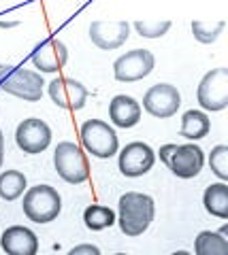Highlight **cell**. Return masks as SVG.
Returning a JSON list of instances; mask_svg holds the SVG:
<instances>
[{"instance_id":"1","label":"cell","mask_w":228,"mask_h":255,"mask_svg":"<svg viewBox=\"0 0 228 255\" xmlns=\"http://www.w3.org/2000/svg\"><path fill=\"white\" fill-rule=\"evenodd\" d=\"M156 206L152 196L139 194V191H128L120 198V213H117V223L126 236H141L152 226Z\"/></svg>"},{"instance_id":"2","label":"cell","mask_w":228,"mask_h":255,"mask_svg":"<svg viewBox=\"0 0 228 255\" xmlns=\"http://www.w3.org/2000/svg\"><path fill=\"white\" fill-rule=\"evenodd\" d=\"M23 215L34 223H49L62 211V198L56 187L51 185H34L23 194L21 202Z\"/></svg>"},{"instance_id":"3","label":"cell","mask_w":228,"mask_h":255,"mask_svg":"<svg viewBox=\"0 0 228 255\" xmlns=\"http://www.w3.org/2000/svg\"><path fill=\"white\" fill-rule=\"evenodd\" d=\"M43 77L36 70L13 68L6 64H0V87L6 94H13L28 102H38L43 98Z\"/></svg>"},{"instance_id":"4","label":"cell","mask_w":228,"mask_h":255,"mask_svg":"<svg viewBox=\"0 0 228 255\" xmlns=\"http://www.w3.org/2000/svg\"><path fill=\"white\" fill-rule=\"evenodd\" d=\"M53 166L60 179H64L70 185H79V183L88 181L90 177V164L85 157L83 149L70 140L60 142L53 151Z\"/></svg>"},{"instance_id":"5","label":"cell","mask_w":228,"mask_h":255,"mask_svg":"<svg viewBox=\"0 0 228 255\" xmlns=\"http://www.w3.org/2000/svg\"><path fill=\"white\" fill-rule=\"evenodd\" d=\"M81 142L88 153H92L94 157L107 159L117 153L120 149V140H117V134L111 126L103 119H88L81 126Z\"/></svg>"},{"instance_id":"6","label":"cell","mask_w":228,"mask_h":255,"mask_svg":"<svg viewBox=\"0 0 228 255\" xmlns=\"http://www.w3.org/2000/svg\"><path fill=\"white\" fill-rule=\"evenodd\" d=\"M199 105L205 111H224L228 107V68H214L201 79L196 92Z\"/></svg>"},{"instance_id":"7","label":"cell","mask_w":228,"mask_h":255,"mask_svg":"<svg viewBox=\"0 0 228 255\" xmlns=\"http://www.w3.org/2000/svg\"><path fill=\"white\" fill-rule=\"evenodd\" d=\"M156 66V58L147 49H132L126 51L124 55L115 60L113 64V75L122 83H135L145 79Z\"/></svg>"},{"instance_id":"8","label":"cell","mask_w":228,"mask_h":255,"mask_svg":"<svg viewBox=\"0 0 228 255\" xmlns=\"http://www.w3.org/2000/svg\"><path fill=\"white\" fill-rule=\"evenodd\" d=\"M15 142L17 147L28 155H36L49 147L51 142V128L47 126L43 119L28 117L17 126L15 130Z\"/></svg>"},{"instance_id":"9","label":"cell","mask_w":228,"mask_h":255,"mask_svg":"<svg viewBox=\"0 0 228 255\" xmlns=\"http://www.w3.org/2000/svg\"><path fill=\"white\" fill-rule=\"evenodd\" d=\"M179 105H182V96H179L177 87L171 83L152 85L143 96V109L158 119L173 117L177 113Z\"/></svg>"},{"instance_id":"10","label":"cell","mask_w":228,"mask_h":255,"mask_svg":"<svg viewBox=\"0 0 228 255\" xmlns=\"http://www.w3.org/2000/svg\"><path fill=\"white\" fill-rule=\"evenodd\" d=\"M156 162V151L147 145V142H141V140H135V142H128L122 153H120V172L124 177H143L152 170V166Z\"/></svg>"},{"instance_id":"11","label":"cell","mask_w":228,"mask_h":255,"mask_svg":"<svg viewBox=\"0 0 228 255\" xmlns=\"http://www.w3.org/2000/svg\"><path fill=\"white\" fill-rule=\"evenodd\" d=\"M49 96L56 107L79 111L85 107V100H88V87L79 81H75V79L58 77L49 83Z\"/></svg>"},{"instance_id":"12","label":"cell","mask_w":228,"mask_h":255,"mask_svg":"<svg viewBox=\"0 0 228 255\" xmlns=\"http://www.w3.org/2000/svg\"><path fill=\"white\" fill-rule=\"evenodd\" d=\"M130 36V23L126 19L120 21H92L90 38L92 43L103 51H113L128 41Z\"/></svg>"},{"instance_id":"13","label":"cell","mask_w":228,"mask_h":255,"mask_svg":"<svg viewBox=\"0 0 228 255\" xmlns=\"http://www.w3.org/2000/svg\"><path fill=\"white\" fill-rule=\"evenodd\" d=\"M167 166L179 179H194L205 166V153L199 145H192V142L175 145V151L171 153Z\"/></svg>"},{"instance_id":"14","label":"cell","mask_w":228,"mask_h":255,"mask_svg":"<svg viewBox=\"0 0 228 255\" xmlns=\"http://www.w3.org/2000/svg\"><path fill=\"white\" fill-rule=\"evenodd\" d=\"M66 62H68V49L58 38H47L41 45H36L32 53V64L41 73H58V70L66 66Z\"/></svg>"},{"instance_id":"15","label":"cell","mask_w":228,"mask_h":255,"mask_svg":"<svg viewBox=\"0 0 228 255\" xmlns=\"http://www.w3.org/2000/svg\"><path fill=\"white\" fill-rule=\"evenodd\" d=\"M0 245L9 255H36L38 238L30 228L11 226L0 236Z\"/></svg>"},{"instance_id":"16","label":"cell","mask_w":228,"mask_h":255,"mask_svg":"<svg viewBox=\"0 0 228 255\" xmlns=\"http://www.w3.org/2000/svg\"><path fill=\"white\" fill-rule=\"evenodd\" d=\"M109 117L117 128H132L141 122V105L132 96L120 94L109 102Z\"/></svg>"},{"instance_id":"17","label":"cell","mask_w":228,"mask_h":255,"mask_svg":"<svg viewBox=\"0 0 228 255\" xmlns=\"http://www.w3.org/2000/svg\"><path fill=\"white\" fill-rule=\"evenodd\" d=\"M211 130V122L205 111H186L182 117V130L179 136H184L188 140H201L205 138Z\"/></svg>"},{"instance_id":"18","label":"cell","mask_w":228,"mask_h":255,"mask_svg":"<svg viewBox=\"0 0 228 255\" xmlns=\"http://www.w3.org/2000/svg\"><path fill=\"white\" fill-rule=\"evenodd\" d=\"M203 204L209 215H214L218 219H228V185L226 181L214 183L205 189L203 194Z\"/></svg>"},{"instance_id":"19","label":"cell","mask_w":228,"mask_h":255,"mask_svg":"<svg viewBox=\"0 0 228 255\" xmlns=\"http://www.w3.org/2000/svg\"><path fill=\"white\" fill-rule=\"evenodd\" d=\"M196 255H228V241L220 232L205 230L194 241Z\"/></svg>"},{"instance_id":"20","label":"cell","mask_w":228,"mask_h":255,"mask_svg":"<svg viewBox=\"0 0 228 255\" xmlns=\"http://www.w3.org/2000/svg\"><path fill=\"white\" fill-rule=\"evenodd\" d=\"M115 219H117L115 213L103 204H90L88 209L83 211V223L92 232H100V230H105V228H111Z\"/></svg>"},{"instance_id":"21","label":"cell","mask_w":228,"mask_h":255,"mask_svg":"<svg viewBox=\"0 0 228 255\" xmlns=\"http://www.w3.org/2000/svg\"><path fill=\"white\" fill-rule=\"evenodd\" d=\"M26 191V174L19 170H4L0 174V198L13 202Z\"/></svg>"},{"instance_id":"22","label":"cell","mask_w":228,"mask_h":255,"mask_svg":"<svg viewBox=\"0 0 228 255\" xmlns=\"http://www.w3.org/2000/svg\"><path fill=\"white\" fill-rule=\"evenodd\" d=\"M226 23L224 21H216V23H209V21H192V34L199 43L203 45H211L218 41V36L222 34Z\"/></svg>"},{"instance_id":"23","label":"cell","mask_w":228,"mask_h":255,"mask_svg":"<svg viewBox=\"0 0 228 255\" xmlns=\"http://www.w3.org/2000/svg\"><path fill=\"white\" fill-rule=\"evenodd\" d=\"M171 21L169 19H139L135 21V30L139 36L145 38H160L169 32Z\"/></svg>"},{"instance_id":"24","label":"cell","mask_w":228,"mask_h":255,"mask_svg":"<svg viewBox=\"0 0 228 255\" xmlns=\"http://www.w3.org/2000/svg\"><path fill=\"white\" fill-rule=\"evenodd\" d=\"M209 166H211V172H214L220 181H228V147L226 145H218L211 149Z\"/></svg>"},{"instance_id":"25","label":"cell","mask_w":228,"mask_h":255,"mask_svg":"<svg viewBox=\"0 0 228 255\" xmlns=\"http://www.w3.org/2000/svg\"><path fill=\"white\" fill-rule=\"evenodd\" d=\"M81 253H88V255H98L100 249L94 245H79V247H73L70 249V255H81Z\"/></svg>"},{"instance_id":"26","label":"cell","mask_w":228,"mask_h":255,"mask_svg":"<svg viewBox=\"0 0 228 255\" xmlns=\"http://www.w3.org/2000/svg\"><path fill=\"white\" fill-rule=\"evenodd\" d=\"M175 151V145H162L160 147V151H158V155H160V162H164V164H169V157H171V153Z\"/></svg>"},{"instance_id":"27","label":"cell","mask_w":228,"mask_h":255,"mask_svg":"<svg viewBox=\"0 0 228 255\" xmlns=\"http://www.w3.org/2000/svg\"><path fill=\"white\" fill-rule=\"evenodd\" d=\"M2 162H4V134L0 130V166H2Z\"/></svg>"},{"instance_id":"28","label":"cell","mask_w":228,"mask_h":255,"mask_svg":"<svg viewBox=\"0 0 228 255\" xmlns=\"http://www.w3.org/2000/svg\"><path fill=\"white\" fill-rule=\"evenodd\" d=\"M11 26H15L13 21H0V28H11Z\"/></svg>"},{"instance_id":"29","label":"cell","mask_w":228,"mask_h":255,"mask_svg":"<svg viewBox=\"0 0 228 255\" xmlns=\"http://www.w3.org/2000/svg\"><path fill=\"white\" fill-rule=\"evenodd\" d=\"M220 234H222V236H226V234H228V226H224L222 230H220Z\"/></svg>"}]
</instances>
